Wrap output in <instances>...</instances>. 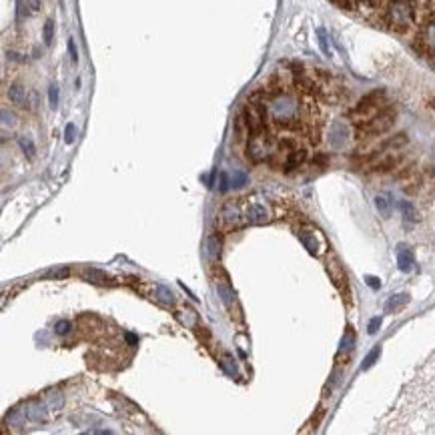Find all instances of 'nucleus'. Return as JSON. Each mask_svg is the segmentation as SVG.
I'll return each mask as SVG.
<instances>
[{"mask_svg":"<svg viewBox=\"0 0 435 435\" xmlns=\"http://www.w3.org/2000/svg\"><path fill=\"white\" fill-rule=\"evenodd\" d=\"M407 301H409V295H407V293H399V295H393V297L387 301L385 309H387L389 313H393V311H397V309H401L403 305H407Z\"/></svg>","mask_w":435,"mask_h":435,"instance_id":"nucleus-15","label":"nucleus"},{"mask_svg":"<svg viewBox=\"0 0 435 435\" xmlns=\"http://www.w3.org/2000/svg\"><path fill=\"white\" fill-rule=\"evenodd\" d=\"M8 98H10L12 105H16V107H20V109H24V107L28 105L26 88H24L22 84H18V82H14V84L8 88Z\"/></svg>","mask_w":435,"mask_h":435,"instance_id":"nucleus-7","label":"nucleus"},{"mask_svg":"<svg viewBox=\"0 0 435 435\" xmlns=\"http://www.w3.org/2000/svg\"><path fill=\"white\" fill-rule=\"evenodd\" d=\"M407 143V137L401 132V135H395L393 139H389V141H385L381 147H379V153H383V151H389V149H399V147H403Z\"/></svg>","mask_w":435,"mask_h":435,"instance_id":"nucleus-16","label":"nucleus"},{"mask_svg":"<svg viewBox=\"0 0 435 435\" xmlns=\"http://www.w3.org/2000/svg\"><path fill=\"white\" fill-rule=\"evenodd\" d=\"M2 124L4 126H14L16 124V117L12 113H8L6 109H2Z\"/></svg>","mask_w":435,"mask_h":435,"instance_id":"nucleus-32","label":"nucleus"},{"mask_svg":"<svg viewBox=\"0 0 435 435\" xmlns=\"http://www.w3.org/2000/svg\"><path fill=\"white\" fill-rule=\"evenodd\" d=\"M327 269H329V273H331V279L335 281V285L339 287V291H341V293H345V295H349V287H347V275H345L343 267L339 265V261L331 257V259L327 261Z\"/></svg>","mask_w":435,"mask_h":435,"instance_id":"nucleus-6","label":"nucleus"},{"mask_svg":"<svg viewBox=\"0 0 435 435\" xmlns=\"http://www.w3.org/2000/svg\"><path fill=\"white\" fill-rule=\"evenodd\" d=\"M395 122V111L393 109H381L377 115H373L369 120L357 124V137L365 139V137H375V135H383L385 130H389Z\"/></svg>","mask_w":435,"mask_h":435,"instance_id":"nucleus-4","label":"nucleus"},{"mask_svg":"<svg viewBox=\"0 0 435 435\" xmlns=\"http://www.w3.org/2000/svg\"><path fill=\"white\" fill-rule=\"evenodd\" d=\"M207 255H209L211 261L219 259V255H221V241H219L217 235H209V239H207Z\"/></svg>","mask_w":435,"mask_h":435,"instance_id":"nucleus-14","label":"nucleus"},{"mask_svg":"<svg viewBox=\"0 0 435 435\" xmlns=\"http://www.w3.org/2000/svg\"><path fill=\"white\" fill-rule=\"evenodd\" d=\"M413 255H411V251L407 249V247H399V251H397V265H399V269L403 271V273H409L411 269H413Z\"/></svg>","mask_w":435,"mask_h":435,"instance_id":"nucleus-11","label":"nucleus"},{"mask_svg":"<svg viewBox=\"0 0 435 435\" xmlns=\"http://www.w3.org/2000/svg\"><path fill=\"white\" fill-rule=\"evenodd\" d=\"M28 6L32 12H39L40 10V0H28Z\"/></svg>","mask_w":435,"mask_h":435,"instance_id":"nucleus-39","label":"nucleus"},{"mask_svg":"<svg viewBox=\"0 0 435 435\" xmlns=\"http://www.w3.org/2000/svg\"><path fill=\"white\" fill-rule=\"evenodd\" d=\"M48 409H46V405H44V401L42 403H30V405H26V417H28V421H32V423H40V421H46L48 419Z\"/></svg>","mask_w":435,"mask_h":435,"instance_id":"nucleus-9","label":"nucleus"},{"mask_svg":"<svg viewBox=\"0 0 435 435\" xmlns=\"http://www.w3.org/2000/svg\"><path fill=\"white\" fill-rule=\"evenodd\" d=\"M26 8H30V6L26 4V0H16V20H18V22H22V20L26 18V14H28Z\"/></svg>","mask_w":435,"mask_h":435,"instance_id":"nucleus-23","label":"nucleus"},{"mask_svg":"<svg viewBox=\"0 0 435 435\" xmlns=\"http://www.w3.org/2000/svg\"><path fill=\"white\" fill-rule=\"evenodd\" d=\"M381 327V319L379 317H375V319H371L369 321V333L373 335V333H377V329Z\"/></svg>","mask_w":435,"mask_h":435,"instance_id":"nucleus-36","label":"nucleus"},{"mask_svg":"<svg viewBox=\"0 0 435 435\" xmlns=\"http://www.w3.org/2000/svg\"><path fill=\"white\" fill-rule=\"evenodd\" d=\"M155 293H157V299L158 301H162L164 305H173L175 303V295L166 289V287H162V285H157L155 287Z\"/></svg>","mask_w":435,"mask_h":435,"instance_id":"nucleus-18","label":"nucleus"},{"mask_svg":"<svg viewBox=\"0 0 435 435\" xmlns=\"http://www.w3.org/2000/svg\"><path fill=\"white\" fill-rule=\"evenodd\" d=\"M42 401H44V405H46V409H48L50 413L60 411V409H62V405H64V397H62L60 391H50V393H46Z\"/></svg>","mask_w":435,"mask_h":435,"instance_id":"nucleus-12","label":"nucleus"},{"mask_svg":"<svg viewBox=\"0 0 435 435\" xmlns=\"http://www.w3.org/2000/svg\"><path fill=\"white\" fill-rule=\"evenodd\" d=\"M399 209H401L403 219H405L407 223H415V221H417V211H415V207H413L409 200H401Z\"/></svg>","mask_w":435,"mask_h":435,"instance_id":"nucleus-17","label":"nucleus"},{"mask_svg":"<svg viewBox=\"0 0 435 435\" xmlns=\"http://www.w3.org/2000/svg\"><path fill=\"white\" fill-rule=\"evenodd\" d=\"M415 46L423 54L435 58V4L433 6H425V16H423V20L419 24Z\"/></svg>","mask_w":435,"mask_h":435,"instance_id":"nucleus-3","label":"nucleus"},{"mask_svg":"<svg viewBox=\"0 0 435 435\" xmlns=\"http://www.w3.org/2000/svg\"><path fill=\"white\" fill-rule=\"evenodd\" d=\"M229 187H231V185H229V177H227V175L223 173V175H221V191L225 193V191H227Z\"/></svg>","mask_w":435,"mask_h":435,"instance_id":"nucleus-38","label":"nucleus"},{"mask_svg":"<svg viewBox=\"0 0 435 435\" xmlns=\"http://www.w3.org/2000/svg\"><path fill=\"white\" fill-rule=\"evenodd\" d=\"M24 419H28V417H26V409H14V411L6 417V423H10V425H20V423H24Z\"/></svg>","mask_w":435,"mask_h":435,"instance_id":"nucleus-20","label":"nucleus"},{"mask_svg":"<svg viewBox=\"0 0 435 435\" xmlns=\"http://www.w3.org/2000/svg\"><path fill=\"white\" fill-rule=\"evenodd\" d=\"M69 275V269H50L46 273V277H54V279H62Z\"/></svg>","mask_w":435,"mask_h":435,"instance_id":"nucleus-35","label":"nucleus"},{"mask_svg":"<svg viewBox=\"0 0 435 435\" xmlns=\"http://www.w3.org/2000/svg\"><path fill=\"white\" fill-rule=\"evenodd\" d=\"M347 137H349V128L345 122L337 120L333 126H331V145L333 147H343L347 143Z\"/></svg>","mask_w":435,"mask_h":435,"instance_id":"nucleus-8","label":"nucleus"},{"mask_svg":"<svg viewBox=\"0 0 435 435\" xmlns=\"http://www.w3.org/2000/svg\"><path fill=\"white\" fill-rule=\"evenodd\" d=\"M375 205H377V211H379L383 217H389V215H391V200H389V197H377L375 198Z\"/></svg>","mask_w":435,"mask_h":435,"instance_id":"nucleus-22","label":"nucleus"},{"mask_svg":"<svg viewBox=\"0 0 435 435\" xmlns=\"http://www.w3.org/2000/svg\"><path fill=\"white\" fill-rule=\"evenodd\" d=\"M377 14L385 28L403 35L415 22V2L413 0H383Z\"/></svg>","mask_w":435,"mask_h":435,"instance_id":"nucleus-1","label":"nucleus"},{"mask_svg":"<svg viewBox=\"0 0 435 435\" xmlns=\"http://www.w3.org/2000/svg\"><path fill=\"white\" fill-rule=\"evenodd\" d=\"M124 337H126V341H128L130 345H137V343H139V339H137L132 333H124Z\"/></svg>","mask_w":435,"mask_h":435,"instance_id":"nucleus-40","label":"nucleus"},{"mask_svg":"<svg viewBox=\"0 0 435 435\" xmlns=\"http://www.w3.org/2000/svg\"><path fill=\"white\" fill-rule=\"evenodd\" d=\"M241 213H243V223L247 225H265L273 219L271 209L265 200H261L259 195H249V197L237 198Z\"/></svg>","mask_w":435,"mask_h":435,"instance_id":"nucleus-2","label":"nucleus"},{"mask_svg":"<svg viewBox=\"0 0 435 435\" xmlns=\"http://www.w3.org/2000/svg\"><path fill=\"white\" fill-rule=\"evenodd\" d=\"M48 101H50L52 109L58 107V86L56 84H50V88H48Z\"/></svg>","mask_w":435,"mask_h":435,"instance_id":"nucleus-29","label":"nucleus"},{"mask_svg":"<svg viewBox=\"0 0 435 435\" xmlns=\"http://www.w3.org/2000/svg\"><path fill=\"white\" fill-rule=\"evenodd\" d=\"M52 39H54V22L48 18L44 22V44H50Z\"/></svg>","mask_w":435,"mask_h":435,"instance_id":"nucleus-24","label":"nucleus"},{"mask_svg":"<svg viewBox=\"0 0 435 435\" xmlns=\"http://www.w3.org/2000/svg\"><path fill=\"white\" fill-rule=\"evenodd\" d=\"M69 54H71L73 64H77V62H79V52H77V44H75V40L73 39H69Z\"/></svg>","mask_w":435,"mask_h":435,"instance_id":"nucleus-34","label":"nucleus"},{"mask_svg":"<svg viewBox=\"0 0 435 435\" xmlns=\"http://www.w3.org/2000/svg\"><path fill=\"white\" fill-rule=\"evenodd\" d=\"M217 291H219V297H221V301L229 307V309H233V303H235V293H233V289H231V285H229V281L225 277L217 279Z\"/></svg>","mask_w":435,"mask_h":435,"instance_id":"nucleus-10","label":"nucleus"},{"mask_svg":"<svg viewBox=\"0 0 435 435\" xmlns=\"http://www.w3.org/2000/svg\"><path fill=\"white\" fill-rule=\"evenodd\" d=\"M379 353H381V349H379V347H375V349H373V351H371L369 355L365 357V361H363L361 369H369V367H371V365H373V363H375V361L379 359Z\"/></svg>","mask_w":435,"mask_h":435,"instance_id":"nucleus-25","label":"nucleus"},{"mask_svg":"<svg viewBox=\"0 0 435 435\" xmlns=\"http://www.w3.org/2000/svg\"><path fill=\"white\" fill-rule=\"evenodd\" d=\"M221 363H223V367H225V369H227L231 375H237V367H235V363H233V357H231V355H223V361H221Z\"/></svg>","mask_w":435,"mask_h":435,"instance_id":"nucleus-31","label":"nucleus"},{"mask_svg":"<svg viewBox=\"0 0 435 435\" xmlns=\"http://www.w3.org/2000/svg\"><path fill=\"white\" fill-rule=\"evenodd\" d=\"M71 329H73V323H71V321H58L56 327H54L56 335H69Z\"/></svg>","mask_w":435,"mask_h":435,"instance_id":"nucleus-27","label":"nucleus"},{"mask_svg":"<svg viewBox=\"0 0 435 435\" xmlns=\"http://www.w3.org/2000/svg\"><path fill=\"white\" fill-rule=\"evenodd\" d=\"M317 37H319V44H321L323 52L329 56V54H331V50H329V46H327V37H325V30H323V28H319V30H317Z\"/></svg>","mask_w":435,"mask_h":435,"instance_id":"nucleus-33","label":"nucleus"},{"mask_svg":"<svg viewBox=\"0 0 435 435\" xmlns=\"http://www.w3.org/2000/svg\"><path fill=\"white\" fill-rule=\"evenodd\" d=\"M365 281H367V285H369L371 289H379V287H381V283H379V279L377 277H367Z\"/></svg>","mask_w":435,"mask_h":435,"instance_id":"nucleus-37","label":"nucleus"},{"mask_svg":"<svg viewBox=\"0 0 435 435\" xmlns=\"http://www.w3.org/2000/svg\"><path fill=\"white\" fill-rule=\"evenodd\" d=\"M75 139H77V126L75 124H66V128H64V141L71 145V143H75Z\"/></svg>","mask_w":435,"mask_h":435,"instance_id":"nucleus-30","label":"nucleus"},{"mask_svg":"<svg viewBox=\"0 0 435 435\" xmlns=\"http://www.w3.org/2000/svg\"><path fill=\"white\" fill-rule=\"evenodd\" d=\"M84 275L90 279L92 283H109V281H111V277H109L107 273H103V271H98V269H86Z\"/></svg>","mask_w":435,"mask_h":435,"instance_id":"nucleus-21","label":"nucleus"},{"mask_svg":"<svg viewBox=\"0 0 435 435\" xmlns=\"http://www.w3.org/2000/svg\"><path fill=\"white\" fill-rule=\"evenodd\" d=\"M299 239H301V243H303V247L311 253V255H319V239L315 237V233H311V231H305V229H301L299 233Z\"/></svg>","mask_w":435,"mask_h":435,"instance_id":"nucleus-13","label":"nucleus"},{"mask_svg":"<svg viewBox=\"0 0 435 435\" xmlns=\"http://www.w3.org/2000/svg\"><path fill=\"white\" fill-rule=\"evenodd\" d=\"M217 225L223 233H231L235 229H241L245 227L243 223V213H241V207H239V200H229L223 205L221 213H219V219H217Z\"/></svg>","mask_w":435,"mask_h":435,"instance_id":"nucleus-5","label":"nucleus"},{"mask_svg":"<svg viewBox=\"0 0 435 435\" xmlns=\"http://www.w3.org/2000/svg\"><path fill=\"white\" fill-rule=\"evenodd\" d=\"M247 181H249V177H247L243 171H237V173L231 177V187H243V185H247Z\"/></svg>","mask_w":435,"mask_h":435,"instance_id":"nucleus-26","label":"nucleus"},{"mask_svg":"<svg viewBox=\"0 0 435 435\" xmlns=\"http://www.w3.org/2000/svg\"><path fill=\"white\" fill-rule=\"evenodd\" d=\"M18 145H20V149H22V153H24L26 157L35 158V155H37V149H35V143H32L28 137H20V139H18Z\"/></svg>","mask_w":435,"mask_h":435,"instance_id":"nucleus-19","label":"nucleus"},{"mask_svg":"<svg viewBox=\"0 0 435 435\" xmlns=\"http://www.w3.org/2000/svg\"><path fill=\"white\" fill-rule=\"evenodd\" d=\"M351 347H353V331L349 329V331L345 333V339H343V345H341V351H339V355L347 353V351H349Z\"/></svg>","mask_w":435,"mask_h":435,"instance_id":"nucleus-28","label":"nucleus"}]
</instances>
